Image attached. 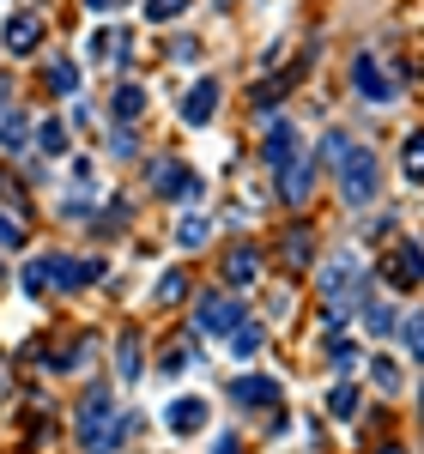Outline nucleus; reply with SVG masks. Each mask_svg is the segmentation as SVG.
Returning <instances> with one entry per match:
<instances>
[{
  "instance_id": "f257e3e1",
  "label": "nucleus",
  "mask_w": 424,
  "mask_h": 454,
  "mask_svg": "<svg viewBox=\"0 0 424 454\" xmlns=\"http://www.w3.org/2000/svg\"><path fill=\"white\" fill-rule=\"evenodd\" d=\"M316 291H321V303H327V321H346L357 303H370V273H364L357 254H334V261H321Z\"/></svg>"
},
{
  "instance_id": "f03ea898",
  "label": "nucleus",
  "mask_w": 424,
  "mask_h": 454,
  "mask_svg": "<svg viewBox=\"0 0 424 454\" xmlns=\"http://www.w3.org/2000/svg\"><path fill=\"white\" fill-rule=\"evenodd\" d=\"M376 194H382V164H376L370 145H352V152L340 158V200H346V207H370Z\"/></svg>"
},
{
  "instance_id": "7ed1b4c3",
  "label": "nucleus",
  "mask_w": 424,
  "mask_h": 454,
  "mask_svg": "<svg viewBox=\"0 0 424 454\" xmlns=\"http://www.w3.org/2000/svg\"><path fill=\"white\" fill-rule=\"evenodd\" d=\"M115 394H109V387H91V394H85V406H79V424H73V430H79V442H85V449H109V430H115Z\"/></svg>"
},
{
  "instance_id": "20e7f679",
  "label": "nucleus",
  "mask_w": 424,
  "mask_h": 454,
  "mask_svg": "<svg viewBox=\"0 0 424 454\" xmlns=\"http://www.w3.org/2000/svg\"><path fill=\"white\" fill-rule=\"evenodd\" d=\"M352 85H357V98L376 104V109L400 98V79L382 67V55H357V61H352Z\"/></svg>"
},
{
  "instance_id": "39448f33",
  "label": "nucleus",
  "mask_w": 424,
  "mask_h": 454,
  "mask_svg": "<svg viewBox=\"0 0 424 454\" xmlns=\"http://www.w3.org/2000/svg\"><path fill=\"white\" fill-rule=\"evenodd\" d=\"M248 315H243V297H200L194 309V333L200 340H218V333H237Z\"/></svg>"
},
{
  "instance_id": "423d86ee",
  "label": "nucleus",
  "mask_w": 424,
  "mask_h": 454,
  "mask_svg": "<svg viewBox=\"0 0 424 454\" xmlns=\"http://www.w3.org/2000/svg\"><path fill=\"white\" fill-rule=\"evenodd\" d=\"M310 194H316V158L310 152H291V164H279V200L291 212H303Z\"/></svg>"
},
{
  "instance_id": "0eeeda50",
  "label": "nucleus",
  "mask_w": 424,
  "mask_h": 454,
  "mask_svg": "<svg viewBox=\"0 0 424 454\" xmlns=\"http://www.w3.org/2000/svg\"><path fill=\"white\" fill-rule=\"evenodd\" d=\"M382 279H389L394 291H412V285L424 279V248L419 243H394L389 261H382Z\"/></svg>"
},
{
  "instance_id": "6e6552de",
  "label": "nucleus",
  "mask_w": 424,
  "mask_h": 454,
  "mask_svg": "<svg viewBox=\"0 0 424 454\" xmlns=\"http://www.w3.org/2000/svg\"><path fill=\"white\" fill-rule=\"evenodd\" d=\"M152 188H158V194H177V200H200V176L194 170H182L177 158H158V164H152Z\"/></svg>"
},
{
  "instance_id": "1a4fd4ad",
  "label": "nucleus",
  "mask_w": 424,
  "mask_h": 454,
  "mask_svg": "<svg viewBox=\"0 0 424 454\" xmlns=\"http://www.w3.org/2000/svg\"><path fill=\"white\" fill-rule=\"evenodd\" d=\"M49 261V285L55 291H79V285L104 279V261H67V254H43Z\"/></svg>"
},
{
  "instance_id": "9d476101",
  "label": "nucleus",
  "mask_w": 424,
  "mask_h": 454,
  "mask_svg": "<svg viewBox=\"0 0 424 454\" xmlns=\"http://www.w3.org/2000/svg\"><path fill=\"white\" fill-rule=\"evenodd\" d=\"M310 61H316V55H303V61H291L285 73H273V79H261V85H255V98H248V104H255V115L279 109V98L291 91V85H297V79H303V73H310Z\"/></svg>"
},
{
  "instance_id": "9b49d317",
  "label": "nucleus",
  "mask_w": 424,
  "mask_h": 454,
  "mask_svg": "<svg viewBox=\"0 0 424 454\" xmlns=\"http://www.w3.org/2000/svg\"><path fill=\"white\" fill-rule=\"evenodd\" d=\"M207 419H212V406L200 400V394H182V400H170V412H164V424H170L177 436H194Z\"/></svg>"
},
{
  "instance_id": "f8f14e48",
  "label": "nucleus",
  "mask_w": 424,
  "mask_h": 454,
  "mask_svg": "<svg viewBox=\"0 0 424 454\" xmlns=\"http://www.w3.org/2000/svg\"><path fill=\"white\" fill-rule=\"evenodd\" d=\"M0 145H6V152H25V145H31V115L12 104L6 91H0Z\"/></svg>"
},
{
  "instance_id": "ddd939ff",
  "label": "nucleus",
  "mask_w": 424,
  "mask_h": 454,
  "mask_svg": "<svg viewBox=\"0 0 424 454\" xmlns=\"http://www.w3.org/2000/svg\"><path fill=\"white\" fill-rule=\"evenodd\" d=\"M0 43H6L12 55H31L36 43H43V19H36V12H12L6 31H0Z\"/></svg>"
},
{
  "instance_id": "4468645a",
  "label": "nucleus",
  "mask_w": 424,
  "mask_h": 454,
  "mask_svg": "<svg viewBox=\"0 0 424 454\" xmlns=\"http://www.w3.org/2000/svg\"><path fill=\"white\" fill-rule=\"evenodd\" d=\"M212 115H218V79H200V85L182 98V121H188V128H207Z\"/></svg>"
},
{
  "instance_id": "2eb2a0df",
  "label": "nucleus",
  "mask_w": 424,
  "mask_h": 454,
  "mask_svg": "<svg viewBox=\"0 0 424 454\" xmlns=\"http://www.w3.org/2000/svg\"><path fill=\"white\" fill-rule=\"evenodd\" d=\"M291 152H297V128H291V121H273L267 140H261V158L279 170V164H291Z\"/></svg>"
},
{
  "instance_id": "dca6fc26",
  "label": "nucleus",
  "mask_w": 424,
  "mask_h": 454,
  "mask_svg": "<svg viewBox=\"0 0 424 454\" xmlns=\"http://www.w3.org/2000/svg\"><path fill=\"white\" fill-rule=\"evenodd\" d=\"M231 400H237V406H273V400H279V382H273V376H243V382L231 387Z\"/></svg>"
},
{
  "instance_id": "f3484780",
  "label": "nucleus",
  "mask_w": 424,
  "mask_h": 454,
  "mask_svg": "<svg viewBox=\"0 0 424 454\" xmlns=\"http://www.w3.org/2000/svg\"><path fill=\"white\" fill-rule=\"evenodd\" d=\"M224 279L231 285L261 279V254H255V248H231V254H224Z\"/></svg>"
},
{
  "instance_id": "a211bd4d",
  "label": "nucleus",
  "mask_w": 424,
  "mask_h": 454,
  "mask_svg": "<svg viewBox=\"0 0 424 454\" xmlns=\"http://www.w3.org/2000/svg\"><path fill=\"white\" fill-rule=\"evenodd\" d=\"M109 104H115V121H140V115H145V91H140V85H122Z\"/></svg>"
},
{
  "instance_id": "6ab92c4d",
  "label": "nucleus",
  "mask_w": 424,
  "mask_h": 454,
  "mask_svg": "<svg viewBox=\"0 0 424 454\" xmlns=\"http://www.w3.org/2000/svg\"><path fill=\"white\" fill-rule=\"evenodd\" d=\"M261 346H267V327H261V321H243V327L231 333V351H237V357H255Z\"/></svg>"
},
{
  "instance_id": "aec40b11",
  "label": "nucleus",
  "mask_w": 424,
  "mask_h": 454,
  "mask_svg": "<svg viewBox=\"0 0 424 454\" xmlns=\"http://www.w3.org/2000/svg\"><path fill=\"white\" fill-rule=\"evenodd\" d=\"M115 370H122V382H134V376H140V340H134V333H122V340H115Z\"/></svg>"
},
{
  "instance_id": "412c9836",
  "label": "nucleus",
  "mask_w": 424,
  "mask_h": 454,
  "mask_svg": "<svg viewBox=\"0 0 424 454\" xmlns=\"http://www.w3.org/2000/svg\"><path fill=\"white\" fill-rule=\"evenodd\" d=\"M310 254H316L310 231H303V224H291V231H285V261H291V267H310Z\"/></svg>"
},
{
  "instance_id": "4be33fe9",
  "label": "nucleus",
  "mask_w": 424,
  "mask_h": 454,
  "mask_svg": "<svg viewBox=\"0 0 424 454\" xmlns=\"http://www.w3.org/2000/svg\"><path fill=\"white\" fill-rule=\"evenodd\" d=\"M346 152H352V134H346V128H327V134H321V164H334V170H340V158H346Z\"/></svg>"
},
{
  "instance_id": "5701e85b",
  "label": "nucleus",
  "mask_w": 424,
  "mask_h": 454,
  "mask_svg": "<svg viewBox=\"0 0 424 454\" xmlns=\"http://www.w3.org/2000/svg\"><path fill=\"white\" fill-rule=\"evenodd\" d=\"M364 327H370V333H389V327H400V315H394V303H382V297H370V303H364Z\"/></svg>"
},
{
  "instance_id": "b1692460",
  "label": "nucleus",
  "mask_w": 424,
  "mask_h": 454,
  "mask_svg": "<svg viewBox=\"0 0 424 454\" xmlns=\"http://www.w3.org/2000/svg\"><path fill=\"white\" fill-rule=\"evenodd\" d=\"M400 346H406L412 364H424V315H406V321H400Z\"/></svg>"
},
{
  "instance_id": "393cba45",
  "label": "nucleus",
  "mask_w": 424,
  "mask_h": 454,
  "mask_svg": "<svg viewBox=\"0 0 424 454\" xmlns=\"http://www.w3.org/2000/svg\"><path fill=\"white\" fill-rule=\"evenodd\" d=\"M36 152L61 158V152H67V121H43V128H36Z\"/></svg>"
},
{
  "instance_id": "a878e982",
  "label": "nucleus",
  "mask_w": 424,
  "mask_h": 454,
  "mask_svg": "<svg viewBox=\"0 0 424 454\" xmlns=\"http://www.w3.org/2000/svg\"><path fill=\"white\" fill-rule=\"evenodd\" d=\"M400 170H406V182H424V128L406 140V152H400Z\"/></svg>"
},
{
  "instance_id": "bb28decb",
  "label": "nucleus",
  "mask_w": 424,
  "mask_h": 454,
  "mask_svg": "<svg viewBox=\"0 0 424 454\" xmlns=\"http://www.w3.org/2000/svg\"><path fill=\"white\" fill-rule=\"evenodd\" d=\"M207 237H212V224H207V218H200V212H188V218H182V224H177V243H182V248H200V243H207Z\"/></svg>"
},
{
  "instance_id": "cd10ccee",
  "label": "nucleus",
  "mask_w": 424,
  "mask_h": 454,
  "mask_svg": "<svg viewBox=\"0 0 424 454\" xmlns=\"http://www.w3.org/2000/svg\"><path fill=\"white\" fill-rule=\"evenodd\" d=\"M49 91L73 98V91H79V67H73V61H49Z\"/></svg>"
},
{
  "instance_id": "c85d7f7f",
  "label": "nucleus",
  "mask_w": 424,
  "mask_h": 454,
  "mask_svg": "<svg viewBox=\"0 0 424 454\" xmlns=\"http://www.w3.org/2000/svg\"><path fill=\"white\" fill-rule=\"evenodd\" d=\"M19 285H25V297H49V261H25Z\"/></svg>"
},
{
  "instance_id": "c756f323",
  "label": "nucleus",
  "mask_w": 424,
  "mask_h": 454,
  "mask_svg": "<svg viewBox=\"0 0 424 454\" xmlns=\"http://www.w3.org/2000/svg\"><path fill=\"white\" fill-rule=\"evenodd\" d=\"M152 297H158V303H182V297H188V273H182V267H170V273L158 279V291H152Z\"/></svg>"
},
{
  "instance_id": "7c9ffc66",
  "label": "nucleus",
  "mask_w": 424,
  "mask_h": 454,
  "mask_svg": "<svg viewBox=\"0 0 424 454\" xmlns=\"http://www.w3.org/2000/svg\"><path fill=\"white\" fill-rule=\"evenodd\" d=\"M327 412H334V419H357V387L340 382L334 394H327Z\"/></svg>"
},
{
  "instance_id": "2f4dec72",
  "label": "nucleus",
  "mask_w": 424,
  "mask_h": 454,
  "mask_svg": "<svg viewBox=\"0 0 424 454\" xmlns=\"http://www.w3.org/2000/svg\"><path fill=\"white\" fill-rule=\"evenodd\" d=\"M370 382L382 387V394H400V364H394V357H376V364H370Z\"/></svg>"
},
{
  "instance_id": "473e14b6",
  "label": "nucleus",
  "mask_w": 424,
  "mask_h": 454,
  "mask_svg": "<svg viewBox=\"0 0 424 454\" xmlns=\"http://www.w3.org/2000/svg\"><path fill=\"white\" fill-rule=\"evenodd\" d=\"M182 12H188V0H145V19H152V25H170Z\"/></svg>"
},
{
  "instance_id": "72a5a7b5",
  "label": "nucleus",
  "mask_w": 424,
  "mask_h": 454,
  "mask_svg": "<svg viewBox=\"0 0 424 454\" xmlns=\"http://www.w3.org/2000/svg\"><path fill=\"white\" fill-rule=\"evenodd\" d=\"M109 152H115V158H134V152H140V145H134V128H115V134H109Z\"/></svg>"
},
{
  "instance_id": "f704fd0d",
  "label": "nucleus",
  "mask_w": 424,
  "mask_h": 454,
  "mask_svg": "<svg viewBox=\"0 0 424 454\" xmlns=\"http://www.w3.org/2000/svg\"><path fill=\"white\" fill-rule=\"evenodd\" d=\"M194 55H200V43H194V36H177V43H170V61H194Z\"/></svg>"
},
{
  "instance_id": "c9c22d12",
  "label": "nucleus",
  "mask_w": 424,
  "mask_h": 454,
  "mask_svg": "<svg viewBox=\"0 0 424 454\" xmlns=\"http://www.w3.org/2000/svg\"><path fill=\"white\" fill-rule=\"evenodd\" d=\"M0 248H19V218H0Z\"/></svg>"
},
{
  "instance_id": "e433bc0d",
  "label": "nucleus",
  "mask_w": 424,
  "mask_h": 454,
  "mask_svg": "<svg viewBox=\"0 0 424 454\" xmlns=\"http://www.w3.org/2000/svg\"><path fill=\"white\" fill-rule=\"evenodd\" d=\"M0 400H12V364H6V351H0Z\"/></svg>"
},
{
  "instance_id": "4c0bfd02",
  "label": "nucleus",
  "mask_w": 424,
  "mask_h": 454,
  "mask_svg": "<svg viewBox=\"0 0 424 454\" xmlns=\"http://www.w3.org/2000/svg\"><path fill=\"white\" fill-rule=\"evenodd\" d=\"M212 454H243V449H237V436H218V442H212Z\"/></svg>"
},
{
  "instance_id": "58836bf2",
  "label": "nucleus",
  "mask_w": 424,
  "mask_h": 454,
  "mask_svg": "<svg viewBox=\"0 0 424 454\" xmlns=\"http://www.w3.org/2000/svg\"><path fill=\"white\" fill-rule=\"evenodd\" d=\"M85 6H98V12H115V6H122V0H85Z\"/></svg>"
},
{
  "instance_id": "ea45409f",
  "label": "nucleus",
  "mask_w": 424,
  "mask_h": 454,
  "mask_svg": "<svg viewBox=\"0 0 424 454\" xmlns=\"http://www.w3.org/2000/svg\"><path fill=\"white\" fill-rule=\"evenodd\" d=\"M419 419H424V387H419Z\"/></svg>"
},
{
  "instance_id": "a19ab883",
  "label": "nucleus",
  "mask_w": 424,
  "mask_h": 454,
  "mask_svg": "<svg viewBox=\"0 0 424 454\" xmlns=\"http://www.w3.org/2000/svg\"><path fill=\"white\" fill-rule=\"evenodd\" d=\"M382 454H400V449H382Z\"/></svg>"
},
{
  "instance_id": "79ce46f5",
  "label": "nucleus",
  "mask_w": 424,
  "mask_h": 454,
  "mask_svg": "<svg viewBox=\"0 0 424 454\" xmlns=\"http://www.w3.org/2000/svg\"><path fill=\"white\" fill-rule=\"evenodd\" d=\"M91 454H104V449H91Z\"/></svg>"
}]
</instances>
